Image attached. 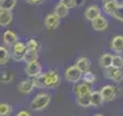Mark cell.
I'll return each instance as SVG.
<instances>
[{
	"label": "cell",
	"instance_id": "cell-21",
	"mask_svg": "<svg viewBox=\"0 0 123 116\" xmlns=\"http://www.w3.org/2000/svg\"><path fill=\"white\" fill-rule=\"evenodd\" d=\"M119 7L118 1H107L103 4V11L107 14V15H114V12L116 11V8Z\"/></svg>",
	"mask_w": 123,
	"mask_h": 116
},
{
	"label": "cell",
	"instance_id": "cell-29",
	"mask_svg": "<svg viewBox=\"0 0 123 116\" xmlns=\"http://www.w3.org/2000/svg\"><path fill=\"white\" fill-rule=\"evenodd\" d=\"M116 21H119V22H123V4H119V7L116 8V11L114 12V15H112Z\"/></svg>",
	"mask_w": 123,
	"mask_h": 116
},
{
	"label": "cell",
	"instance_id": "cell-14",
	"mask_svg": "<svg viewBox=\"0 0 123 116\" xmlns=\"http://www.w3.org/2000/svg\"><path fill=\"white\" fill-rule=\"evenodd\" d=\"M33 89H34L33 79H25V81H22V82L18 85V90H19L22 94H29Z\"/></svg>",
	"mask_w": 123,
	"mask_h": 116
},
{
	"label": "cell",
	"instance_id": "cell-1",
	"mask_svg": "<svg viewBox=\"0 0 123 116\" xmlns=\"http://www.w3.org/2000/svg\"><path fill=\"white\" fill-rule=\"evenodd\" d=\"M49 103H51V96L48 93H38L33 98L30 107L33 111H43L48 107Z\"/></svg>",
	"mask_w": 123,
	"mask_h": 116
},
{
	"label": "cell",
	"instance_id": "cell-6",
	"mask_svg": "<svg viewBox=\"0 0 123 116\" xmlns=\"http://www.w3.org/2000/svg\"><path fill=\"white\" fill-rule=\"evenodd\" d=\"M41 71H43V66H41L40 60H36V62L29 63V64H26V67H25L26 75L30 76V78H36L37 75L41 74Z\"/></svg>",
	"mask_w": 123,
	"mask_h": 116
},
{
	"label": "cell",
	"instance_id": "cell-16",
	"mask_svg": "<svg viewBox=\"0 0 123 116\" xmlns=\"http://www.w3.org/2000/svg\"><path fill=\"white\" fill-rule=\"evenodd\" d=\"M74 92L77 96H82V94H88V93H92V90H90V85L88 83H85L84 81L82 82H78L74 87Z\"/></svg>",
	"mask_w": 123,
	"mask_h": 116
},
{
	"label": "cell",
	"instance_id": "cell-8",
	"mask_svg": "<svg viewBox=\"0 0 123 116\" xmlns=\"http://www.w3.org/2000/svg\"><path fill=\"white\" fill-rule=\"evenodd\" d=\"M44 25H45V27H47L48 30H53V29H56V27L60 25V18H59L57 15H55L53 12H51V14H48V15L45 17Z\"/></svg>",
	"mask_w": 123,
	"mask_h": 116
},
{
	"label": "cell",
	"instance_id": "cell-26",
	"mask_svg": "<svg viewBox=\"0 0 123 116\" xmlns=\"http://www.w3.org/2000/svg\"><path fill=\"white\" fill-rule=\"evenodd\" d=\"M38 52H27L25 53V56H23V62L26 63V64H29V63L31 62H36V60H38Z\"/></svg>",
	"mask_w": 123,
	"mask_h": 116
},
{
	"label": "cell",
	"instance_id": "cell-18",
	"mask_svg": "<svg viewBox=\"0 0 123 116\" xmlns=\"http://www.w3.org/2000/svg\"><path fill=\"white\" fill-rule=\"evenodd\" d=\"M90 96L92 93L82 94V96H77V104L82 108H89L92 107V101H90Z\"/></svg>",
	"mask_w": 123,
	"mask_h": 116
},
{
	"label": "cell",
	"instance_id": "cell-13",
	"mask_svg": "<svg viewBox=\"0 0 123 116\" xmlns=\"http://www.w3.org/2000/svg\"><path fill=\"white\" fill-rule=\"evenodd\" d=\"M3 42H4L7 46H12L14 44L18 42V36L11 30H6L4 34H3Z\"/></svg>",
	"mask_w": 123,
	"mask_h": 116
},
{
	"label": "cell",
	"instance_id": "cell-3",
	"mask_svg": "<svg viewBox=\"0 0 123 116\" xmlns=\"http://www.w3.org/2000/svg\"><path fill=\"white\" fill-rule=\"evenodd\" d=\"M25 53H26V44H23L21 41H18L17 44H14L12 46H11V51H10L11 58H12L14 60H17V62L23 60Z\"/></svg>",
	"mask_w": 123,
	"mask_h": 116
},
{
	"label": "cell",
	"instance_id": "cell-28",
	"mask_svg": "<svg viewBox=\"0 0 123 116\" xmlns=\"http://www.w3.org/2000/svg\"><path fill=\"white\" fill-rule=\"evenodd\" d=\"M82 79H84L85 83H88V85H92V83H94V82H96V75H94L93 72L88 71V72H85L84 75H82Z\"/></svg>",
	"mask_w": 123,
	"mask_h": 116
},
{
	"label": "cell",
	"instance_id": "cell-35",
	"mask_svg": "<svg viewBox=\"0 0 123 116\" xmlns=\"http://www.w3.org/2000/svg\"><path fill=\"white\" fill-rule=\"evenodd\" d=\"M94 116H105V115H103V113H97V115H94Z\"/></svg>",
	"mask_w": 123,
	"mask_h": 116
},
{
	"label": "cell",
	"instance_id": "cell-19",
	"mask_svg": "<svg viewBox=\"0 0 123 116\" xmlns=\"http://www.w3.org/2000/svg\"><path fill=\"white\" fill-rule=\"evenodd\" d=\"M90 101H92V107H101L103 104L105 103L104 98H103V96H101V93H100V90H98V92H97V90L92 92Z\"/></svg>",
	"mask_w": 123,
	"mask_h": 116
},
{
	"label": "cell",
	"instance_id": "cell-10",
	"mask_svg": "<svg viewBox=\"0 0 123 116\" xmlns=\"http://www.w3.org/2000/svg\"><path fill=\"white\" fill-rule=\"evenodd\" d=\"M101 15V10L98 6L96 4H92L89 6L88 8H86V11H85V18L88 19V21H90V22H93L96 18H98Z\"/></svg>",
	"mask_w": 123,
	"mask_h": 116
},
{
	"label": "cell",
	"instance_id": "cell-30",
	"mask_svg": "<svg viewBox=\"0 0 123 116\" xmlns=\"http://www.w3.org/2000/svg\"><path fill=\"white\" fill-rule=\"evenodd\" d=\"M12 78H14V76H12L11 72L4 71V72H1V74H0V81H1V82H11Z\"/></svg>",
	"mask_w": 123,
	"mask_h": 116
},
{
	"label": "cell",
	"instance_id": "cell-27",
	"mask_svg": "<svg viewBox=\"0 0 123 116\" xmlns=\"http://www.w3.org/2000/svg\"><path fill=\"white\" fill-rule=\"evenodd\" d=\"M112 67L123 68V56L122 55L115 53L114 56H112Z\"/></svg>",
	"mask_w": 123,
	"mask_h": 116
},
{
	"label": "cell",
	"instance_id": "cell-25",
	"mask_svg": "<svg viewBox=\"0 0 123 116\" xmlns=\"http://www.w3.org/2000/svg\"><path fill=\"white\" fill-rule=\"evenodd\" d=\"M12 112V107L7 103H0V116H10Z\"/></svg>",
	"mask_w": 123,
	"mask_h": 116
},
{
	"label": "cell",
	"instance_id": "cell-11",
	"mask_svg": "<svg viewBox=\"0 0 123 116\" xmlns=\"http://www.w3.org/2000/svg\"><path fill=\"white\" fill-rule=\"evenodd\" d=\"M90 23H92L93 30H96V31H104V30H107V27H108V21H107V18L103 17V15H100L98 18H96Z\"/></svg>",
	"mask_w": 123,
	"mask_h": 116
},
{
	"label": "cell",
	"instance_id": "cell-2",
	"mask_svg": "<svg viewBox=\"0 0 123 116\" xmlns=\"http://www.w3.org/2000/svg\"><path fill=\"white\" fill-rule=\"evenodd\" d=\"M43 75H44L45 89H53V87H56V86L59 85V82H60V76H59L56 70H49L48 72H45Z\"/></svg>",
	"mask_w": 123,
	"mask_h": 116
},
{
	"label": "cell",
	"instance_id": "cell-24",
	"mask_svg": "<svg viewBox=\"0 0 123 116\" xmlns=\"http://www.w3.org/2000/svg\"><path fill=\"white\" fill-rule=\"evenodd\" d=\"M38 49H40V44L37 42V40L31 38V40L27 41V44H26V51L27 52H38Z\"/></svg>",
	"mask_w": 123,
	"mask_h": 116
},
{
	"label": "cell",
	"instance_id": "cell-34",
	"mask_svg": "<svg viewBox=\"0 0 123 116\" xmlns=\"http://www.w3.org/2000/svg\"><path fill=\"white\" fill-rule=\"evenodd\" d=\"M104 3H107V1H118V0H103Z\"/></svg>",
	"mask_w": 123,
	"mask_h": 116
},
{
	"label": "cell",
	"instance_id": "cell-5",
	"mask_svg": "<svg viewBox=\"0 0 123 116\" xmlns=\"http://www.w3.org/2000/svg\"><path fill=\"white\" fill-rule=\"evenodd\" d=\"M104 76L107 79L112 81V82H122L123 81V68H116V67H110L104 70Z\"/></svg>",
	"mask_w": 123,
	"mask_h": 116
},
{
	"label": "cell",
	"instance_id": "cell-32",
	"mask_svg": "<svg viewBox=\"0 0 123 116\" xmlns=\"http://www.w3.org/2000/svg\"><path fill=\"white\" fill-rule=\"evenodd\" d=\"M15 116H31V115H30V113H29L27 111H19Z\"/></svg>",
	"mask_w": 123,
	"mask_h": 116
},
{
	"label": "cell",
	"instance_id": "cell-7",
	"mask_svg": "<svg viewBox=\"0 0 123 116\" xmlns=\"http://www.w3.org/2000/svg\"><path fill=\"white\" fill-rule=\"evenodd\" d=\"M101 96L104 98V101L110 103V101H114L115 97H116V92H115V87L111 85H104L100 90Z\"/></svg>",
	"mask_w": 123,
	"mask_h": 116
},
{
	"label": "cell",
	"instance_id": "cell-15",
	"mask_svg": "<svg viewBox=\"0 0 123 116\" xmlns=\"http://www.w3.org/2000/svg\"><path fill=\"white\" fill-rule=\"evenodd\" d=\"M12 22V12L8 10H0V26H8Z\"/></svg>",
	"mask_w": 123,
	"mask_h": 116
},
{
	"label": "cell",
	"instance_id": "cell-20",
	"mask_svg": "<svg viewBox=\"0 0 123 116\" xmlns=\"http://www.w3.org/2000/svg\"><path fill=\"white\" fill-rule=\"evenodd\" d=\"M53 14L55 15H57L59 18H64V17H67L68 15V8H67L66 6L63 4L62 1H59L56 6H55V11H53Z\"/></svg>",
	"mask_w": 123,
	"mask_h": 116
},
{
	"label": "cell",
	"instance_id": "cell-9",
	"mask_svg": "<svg viewBox=\"0 0 123 116\" xmlns=\"http://www.w3.org/2000/svg\"><path fill=\"white\" fill-rule=\"evenodd\" d=\"M110 48L112 52L120 55L123 52V36L119 34V36H115L112 40H111V44H110Z\"/></svg>",
	"mask_w": 123,
	"mask_h": 116
},
{
	"label": "cell",
	"instance_id": "cell-4",
	"mask_svg": "<svg viewBox=\"0 0 123 116\" xmlns=\"http://www.w3.org/2000/svg\"><path fill=\"white\" fill-rule=\"evenodd\" d=\"M82 75H84V74L79 71L75 66L67 67V70L64 71V78H66V81H68L70 83H78L79 81L82 79Z\"/></svg>",
	"mask_w": 123,
	"mask_h": 116
},
{
	"label": "cell",
	"instance_id": "cell-12",
	"mask_svg": "<svg viewBox=\"0 0 123 116\" xmlns=\"http://www.w3.org/2000/svg\"><path fill=\"white\" fill-rule=\"evenodd\" d=\"M74 66L78 68L82 74L90 71V60H89L88 58H85V56H81V58L77 59V62H75Z\"/></svg>",
	"mask_w": 123,
	"mask_h": 116
},
{
	"label": "cell",
	"instance_id": "cell-17",
	"mask_svg": "<svg viewBox=\"0 0 123 116\" xmlns=\"http://www.w3.org/2000/svg\"><path fill=\"white\" fill-rule=\"evenodd\" d=\"M112 56H114V55H111V53H103L101 55L100 59H98L100 67L104 68V70L112 67Z\"/></svg>",
	"mask_w": 123,
	"mask_h": 116
},
{
	"label": "cell",
	"instance_id": "cell-23",
	"mask_svg": "<svg viewBox=\"0 0 123 116\" xmlns=\"http://www.w3.org/2000/svg\"><path fill=\"white\" fill-rule=\"evenodd\" d=\"M17 4V0H0V10H11L15 7Z\"/></svg>",
	"mask_w": 123,
	"mask_h": 116
},
{
	"label": "cell",
	"instance_id": "cell-33",
	"mask_svg": "<svg viewBox=\"0 0 123 116\" xmlns=\"http://www.w3.org/2000/svg\"><path fill=\"white\" fill-rule=\"evenodd\" d=\"M27 3H30V4H40V3H43L44 0H26Z\"/></svg>",
	"mask_w": 123,
	"mask_h": 116
},
{
	"label": "cell",
	"instance_id": "cell-22",
	"mask_svg": "<svg viewBox=\"0 0 123 116\" xmlns=\"http://www.w3.org/2000/svg\"><path fill=\"white\" fill-rule=\"evenodd\" d=\"M11 59V55H10V51L6 46H0V64H7Z\"/></svg>",
	"mask_w": 123,
	"mask_h": 116
},
{
	"label": "cell",
	"instance_id": "cell-31",
	"mask_svg": "<svg viewBox=\"0 0 123 116\" xmlns=\"http://www.w3.org/2000/svg\"><path fill=\"white\" fill-rule=\"evenodd\" d=\"M63 4L66 6L67 8H74V7H77V0H60Z\"/></svg>",
	"mask_w": 123,
	"mask_h": 116
}]
</instances>
